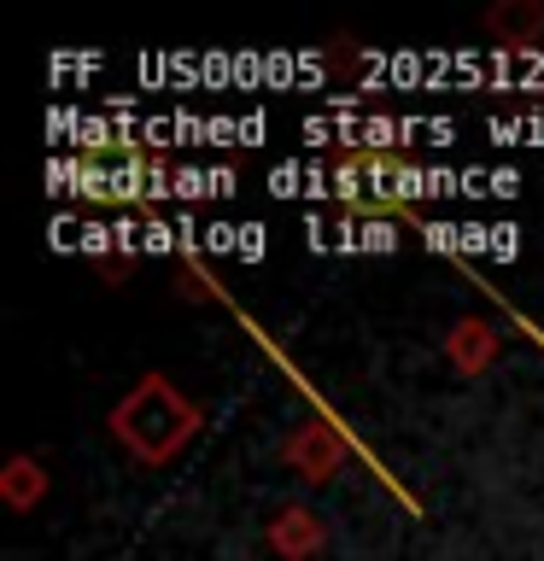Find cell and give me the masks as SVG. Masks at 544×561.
Wrapping results in <instances>:
<instances>
[{"instance_id": "1", "label": "cell", "mask_w": 544, "mask_h": 561, "mask_svg": "<svg viewBox=\"0 0 544 561\" xmlns=\"http://www.w3.org/2000/svg\"><path fill=\"white\" fill-rule=\"evenodd\" d=\"M112 427H117V438H123L135 456L158 462V456H170V450L193 433V410L170 392L165 380H147V386H140V392L112 415Z\"/></svg>"}, {"instance_id": "2", "label": "cell", "mask_w": 544, "mask_h": 561, "mask_svg": "<svg viewBox=\"0 0 544 561\" xmlns=\"http://www.w3.org/2000/svg\"><path fill=\"white\" fill-rule=\"evenodd\" d=\"M421 193V175L404 164V158H386V152H351L340 158V170H333V199L358 205V210H393L398 199H410Z\"/></svg>"}]
</instances>
